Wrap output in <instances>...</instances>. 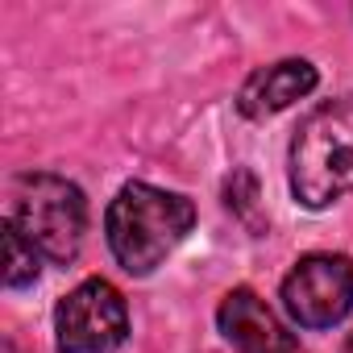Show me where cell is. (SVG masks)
Instances as JSON below:
<instances>
[{
	"label": "cell",
	"instance_id": "7a4b0ae2",
	"mask_svg": "<svg viewBox=\"0 0 353 353\" xmlns=\"http://www.w3.org/2000/svg\"><path fill=\"white\" fill-rule=\"evenodd\" d=\"M291 192L303 208H328L353 192V96L307 112L291 141Z\"/></svg>",
	"mask_w": 353,
	"mask_h": 353
},
{
	"label": "cell",
	"instance_id": "6da1fadb",
	"mask_svg": "<svg viewBox=\"0 0 353 353\" xmlns=\"http://www.w3.org/2000/svg\"><path fill=\"white\" fill-rule=\"evenodd\" d=\"M196 225V204L154 183H125L104 212L112 258L129 274H150Z\"/></svg>",
	"mask_w": 353,
	"mask_h": 353
},
{
	"label": "cell",
	"instance_id": "5b68a950",
	"mask_svg": "<svg viewBox=\"0 0 353 353\" xmlns=\"http://www.w3.org/2000/svg\"><path fill=\"white\" fill-rule=\"evenodd\" d=\"M283 307L299 328H332L353 307V262L345 254H307L283 279Z\"/></svg>",
	"mask_w": 353,
	"mask_h": 353
},
{
	"label": "cell",
	"instance_id": "3957f363",
	"mask_svg": "<svg viewBox=\"0 0 353 353\" xmlns=\"http://www.w3.org/2000/svg\"><path fill=\"white\" fill-rule=\"evenodd\" d=\"M9 221L38 245L42 258L67 266L79 258V245L88 233V200L63 174H46V170L21 174L13 183Z\"/></svg>",
	"mask_w": 353,
	"mask_h": 353
},
{
	"label": "cell",
	"instance_id": "9c48e42d",
	"mask_svg": "<svg viewBox=\"0 0 353 353\" xmlns=\"http://www.w3.org/2000/svg\"><path fill=\"white\" fill-rule=\"evenodd\" d=\"M341 353H353V336H349V341H345V349H341Z\"/></svg>",
	"mask_w": 353,
	"mask_h": 353
},
{
	"label": "cell",
	"instance_id": "277c9868",
	"mask_svg": "<svg viewBox=\"0 0 353 353\" xmlns=\"http://www.w3.org/2000/svg\"><path fill=\"white\" fill-rule=\"evenodd\" d=\"M129 336L125 295L108 279H83L54 307V345L59 353H112Z\"/></svg>",
	"mask_w": 353,
	"mask_h": 353
},
{
	"label": "cell",
	"instance_id": "ba28073f",
	"mask_svg": "<svg viewBox=\"0 0 353 353\" xmlns=\"http://www.w3.org/2000/svg\"><path fill=\"white\" fill-rule=\"evenodd\" d=\"M42 262V254H38V245L5 216V283L9 287H30V283H38V266Z\"/></svg>",
	"mask_w": 353,
	"mask_h": 353
},
{
	"label": "cell",
	"instance_id": "52a82bcc",
	"mask_svg": "<svg viewBox=\"0 0 353 353\" xmlns=\"http://www.w3.org/2000/svg\"><path fill=\"white\" fill-rule=\"evenodd\" d=\"M320 83L316 67L307 59H279L262 71H254L245 83H241V96H237V108L250 117V121H266L283 108H291L295 100L312 96Z\"/></svg>",
	"mask_w": 353,
	"mask_h": 353
},
{
	"label": "cell",
	"instance_id": "8992f818",
	"mask_svg": "<svg viewBox=\"0 0 353 353\" xmlns=\"http://www.w3.org/2000/svg\"><path fill=\"white\" fill-rule=\"evenodd\" d=\"M216 324L237 353H303L299 341L287 332V324L250 287H237L221 299Z\"/></svg>",
	"mask_w": 353,
	"mask_h": 353
}]
</instances>
